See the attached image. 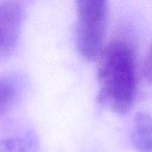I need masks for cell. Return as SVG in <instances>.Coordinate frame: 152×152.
Returning <instances> with one entry per match:
<instances>
[{"label": "cell", "instance_id": "6", "mask_svg": "<svg viewBox=\"0 0 152 152\" xmlns=\"http://www.w3.org/2000/svg\"><path fill=\"white\" fill-rule=\"evenodd\" d=\"M37 142L29 133L22 137H12L0 141V152H36Z\"/></svg>", "mask_w": 152, "mask_h": 152}, {"label": "cell", "instance_id": "3", "mask_svg": "<svg viewBox=\"0 0 152 152\" xmlns=\"http://www.w3.org/2000/svg\"><path fill=\"white\" fill-rule=\"evenodd\" d=\"M24 16L25 8L21 3L0 2V59L10 56L16 48Z\"/></svg>", "mask_w": 152, "mask_h": 152}, {"label": "cell", "instance_id": "2", "mask_svg": "<svg viewBox=\"0 0 152 152\" xmlns=\"http://www.w3.org/2000/svg\"><path fill=\"white\" fill-rule=\"evenodd\" d=\"M108 13L109 4L105 0L77 2L76 44L86 59H94L103 49Z\"/></svg>", "mask_w": 152, "mask_h": 152}, {"label": "cell", "instance_id": "4", "mask_svg": "<svg viewBox=\"0 0 152 152\" xmlns=\"http://www.w3.org/2000/svg\"><path fill=\"white\" fill-rule=\"evenodd\" d=\"M131 142L139 152H152V116L140 111L133 120Z\"/></svg>", "mask_w": 152, "mask_h": 152}, {"label": "cell", "instance_id": "7", "mask_svg": "<svg viewBox=\"0 0 152 152\" xmlns=\"http://www.w3.org/2000/svg\"><path fill=\"white\" fill-rule=\"evenodd\" d=\"M143 75L147 81L152 84V44L143 62Z\"/></svg>", "mask_w": 152, "mask_h": 152}, {"label": "cell", "instance_id": "5", "mask_svg": "<svg viewBox=\"0 0 152 152\" xmlns=\"http://www.w3.org/2000/svg\"><path fill=\"white\" fill-rule=\"evenodd\" d=\"M18 95V82L11 77H0V117L12 108Z\"/></svg>", "mask_w": 152, "mask_h": 152}, {"label": "cell", "instance_id": "1", "mask_svg": "<svg viewBox=\"0 0 152 152\" xmlns=\"http://www.w3.org/2000/svg\"><path fill=\"white\" fill-rule=\"evenodd\" d=\"M100 55L98 100L112 111L125 114L133 107L137 94L134 50L127 42L116 39L110 42Z\"/></svg>", "mask_w": 152, "mask_h": 152}]
</instances>
